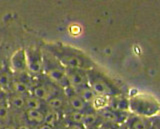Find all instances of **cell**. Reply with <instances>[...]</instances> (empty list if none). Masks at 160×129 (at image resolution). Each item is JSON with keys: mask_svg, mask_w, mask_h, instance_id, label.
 Listing matches in <instances>:
<instances>
[{"mask_svg": "<svg viewBox=\"0 0 160 129\" xmlns=\"http://www.w3.org/2000/svg\"><path fill=\"white\" fill-rule=\"evenodd\" d=\"M66 77L68 83L74 88L82 87L85 83V76L82 73H80L76 70H70L66 72Z\"/></svg>", "mask_w": 160, "mask_h": 129, "instance_id": "1", "label": "cell"}, {"mask_svg": "<svg viewBox=\"0 0 160 129\" xmlns=\"http://www.w3.org/2000/svg\"><path fill=\"white\" fill-rule=\"evenodd\" d=\"M91 89L92 91L97 94L98 96H107L109 94H112L111 88L109 87L107 83L101 80H94L91 82Z\"/></svg>", "mask_w": 160, "mask_h": 129, "instance_id": "2", "label": "cell"}, {"mask_svg": "<svg viewBox=\"0 0 160 129\" xmlns=\"http://www.w3.org/2000/svg\"><path fill=\"white\" fill-rule=\"evenodd\" d=\"M47 74H48V76L55 82L62 83L64 80H67L66 72H65V70H63V69H61V68H57V67L50 68L47 72Z\"/></svg>", "mask_w": 160, "mask_h": 129, "instance_id": "3", "label": "cell"}, {"mask_svg": "<svg viewBox=\"0 0 160 129\" xmlns=\"http://www.w3.org/2000/svg\"><path fill=\"white\" fill-rule=\"evenodd\" d=\"M33 97L40 100H48L51 98V94L45 86H37L33 89Z\"/></svg>", "mask_w": 160, "mask_h": 129, "instance_id": "4", "label": "cell"}, {"mask_svg": "<svg viewBox=\"0 0 160 129\" xmlns=\"http://www.w3.org/2000/svg\"><path fill=\"white\" fill-rule=\"evenodd\" d=\"M26 117L30 122H35L38 124L44 122V114L39 110H30V109H27Z\"/></svg>", "mask_w": 160, "mask_h": 129, "instance_id": "5", "label": "cell"}, {"mask_svg": "<svg viewBox=\"0 0 160 129\" xmlns=\"http://www.w3.org/2000/svg\"><path fill=\"white\" fill-rule=\"evenodd\" d=\"M69 102H70V105H71V107L74 109V110L78 111V112H82L85 109V106H86L85 102L78 95H71L70 96Z\"/></svg>", "mask_w": 160, "mask_h": 129, "instance_id": "6", "label": "cell"}, {"mask_svg": "<svg viewBox=\"0 0 160 129\" xmlns=\"http://www.w3.org/2000/svg\"><path fill=\"white\" fill-rule=\"evenodd\" d=\"M63 62L66 66H68L69 68H79L82 66V60L77 56H65L63 58Z\"/></svg>", "mask_w": 160, "mask_h": 129, "instance_id": "7", "label": "cell"}, {"mask_svg": "<svg viewBox=\"0 0 160 129\" xmlns=\"http://www.w3.org/2000/svg\"><path fill=\"white\" fill-rule=\"evenodd\" d=\"M79 97L84 102H92L94 100V98L96 97V94L92 91V89L82 87L79 91Z\"/></svg>", "mask_w": 160, "mask_h": 129, "instance_id": "8", "label": "cell"}, {"mask_svg": "<svg viewBox=\"0 0 160 129\" xmlns=\"http://www.w3.org/2000/svg\"><path fill=\"white\" fill-rule=\"evenodd\" d=\"M58 121V113L55 110H49L47 111V113L44 115V122L45 124L50 126H54L56 122Z\"/></svg>", "mask_w": 160, "mask_h": 129, "instance_id": "9", "label": "cell"}, {"mask_svg": "<svg viewBox=\"0 0 160 129\" xmlns=\"http://www.w3.org/2000/svg\"><path fill=\"white\" fill-rule=\"evenodd\" d=\"M25 106L27 107V109H30V110H39L41 108L42 104L41 101L37 98L28 97L25 99Z\"/></svg>", "mask_w": 160, "mask_h": 129, "instance_id": "10", "label": "cell"}, {"mask_svg": "<svg viewBox=\"0 0 160 129\" xmlns=\"http://www.w3.org/2000/svg\"><path fill=\"white\" fill-rule=\"evenodd\" d=\"M112 107L116 110H127V109L130 107L129 105V102L127 99H124V98H119V99H115L112 103Z\"/></svg>", "mask_w": 160, "mask_h": 129, "instance_id": "11", "label": "cell"}, {"mask_svg": "<svg viewBox=\"0 0 160 129\" xmlns=\"http://www.w3.org/2000/svg\"><path fill=\"white\" fill-rule=\"evenodd\" d=\"M93 107L95 109H103L108 105V97L107 96H96L92 101Z\"/></svg>", "mask_w": 160, "mask_h": 129, "instance_id": "12", "label": "cell"}, {"mask_svg": "<svg viewBox=\"0 0 160 129\" xmlns=\"http://www.w3.org/2000/svg\"><path fill=\"white\" fill-rule=\"evenodd\" d=\"M101 116L106 121L111 123H115L118 121V116L116 115V113L113 112L112 110H108V109H104L103 111H101Z\"/></svg>", "mask_w": 160, "mask_h": 129, "instance_id": "13", "label": "cell"}, {"mask_svg": "<svg viewBox=\"0 0 160 129\" xmlns=\"http://www.w3.org/2000/svg\"><path fill=\"white\" fill-rule=\"evenodd\" d=\"M10 103L14 108L21 109L25 106V99L21 95H14L10 99Z\"/></svg>", "mask_w": 160, "mask_h": 129, "instance_id": "14", "label": "cell"}, {"mask_svg": "<svg viewBox=\"0 0 160 129\" xmlns=\"http://www.w3.org/2000/svg\"><path fill=\"white\" fill-rule=\"evenodd\" d=\"M48 105L51 108V110H56V109L61 108L63 105V100L60 97H51L48 100Z\"/></svg>", "mask_w": 160, "mask_h": 129, "instance_id": "15", "label": "cell"}, {"mask_svg": "<svg viewBox=\"0 0 160 129\" xmlns=\"http://www.w3.org/2000/svg\"><path fill=\"white\" fill-rule=\"evenodd\" d=\"M12 89L18 93V94H23L27 92V86L24 82H20V81H15L12 83Z\"/></svg>", "mask_w": 160, "mask_h": 129, "instance_id": "16", "label": "cell"}, {"mask_svg": "<svg viewBox=\"0 0 160 129\" xmlns=\"http://www.w3.org/2000/svg\"><path fill=\"white\" fill-rule=\"evenodd\" d=\"M96 121H97V116L93 113H88L84 115L82 125L90 126V125H93L94 123H96Z\"/></svg>", "mask_w": 160, "mask_h": 129, "instance_id": "17", "label": "cell"}, {"mask_svg": "<svg viewBox=\"0 0 160 129\" xmlns=\"http://www.w3.org/2000/svg\"><path fill=\"white\" fill-rule=\"evenodd\" d=\"M133 129H148L149 128V123L145 121L144 119H137L135 120L132 124Z\"/></svg>", "mask_w": 160, "mask_h": 129, "instance_id": "18", "label": "cell"}, {"mask_svg": "<svg viewBox=\"0 0 160 129\" xmlns=\"http://www.w3.org/2000/svg\"><path fill=\"white\" fill-rule=\"evenodd\" d=\"M84 115L85 114L82 113V112H78V111H75L71 114V116H70V118H71V120L76 123V124H82L83 122V119H84Z\"/></svg>", "mask_w": 160, "mask_h": 129, "instance_id": "19", "label": "cell"}, {"mask_svg": "<svg viewBox=\"0 0 160 129\" xmlns=\"http://www.w3.org/2000/svg\"><path fill=\"white\" fill-rule=\"evenodd\" d=\"M8 116V109L4 106H0V119H6Z\"/></svg>", "mask_w": 160, "mask_h": 129, "instance_id": "20", "label": "cell"}, {"mask_svg": "<svg viewBox=\"0 0 160 129\" xmlns=\"http://www.w3.org/2000/svg\"><path fill=\"white\" fill-rule=\"evenodd\" d=\"M9 82L8 77L5 74H1L0 75V85H7Z\"/></svg>", "mask_w": 160, "mask_h": 129, "instance_id": "21", "label": "cell"}, {"mask_svg": "<svg viewBox=\"0 0 160 129\" xmlns=\"http://www.w3.org/2000/svg\"><path fill=\"white\" fill-rule=\"evenodd\" d=\"M69 129H84L82 124H76V123H73L71 125L69 126Z\"/></svg>", "mask_w": 160, "mask_h": 129, "instance_id": "22", "label": "cell"}, {"mask_svg": "<svg viewBox=\"0 0 160 129\" xmlns=\"http://www.w3.org/2000/svg\"><path fill=\"white\" fill-rule=\"evenodd\" d=\"M38 129H53V127L50 125H47V124H45V123H42L41 125L38 127Z\"/></svg>", "mask_w": 160, "mask_h": 129, "instance_id": "23", "label": "cell"}, {"mask_svg": "<svg viewBox=\"0 0 160 129\" xmlns=\"http://www.w3.org/2000/svg\"><path fill=\"white\" fill-rule=\"evenodd\" d=\"M17 129H30L27 125H19Z\"/></svg>", "mask_w": 160, "mask_h": 129, "instance_id": "24", "label": "cell"}, {"mask_svg": "<svg viewBox=\"0 0 160 129\" xmlns=\"http://www.w3.org/2000/svg\"><path fill=\"white\" fill-rule=\"evenodd\" d=\"M99 129H112L111 127H110L109 125H102L101 127H100Z\"/></svg>", "mask_w": 160, "mask_h": 129, "instance_id": "25", "label": "cell"}, {"mask_svg": "<svg viewBox=\"0 0 160 129\" xmlns=\"http://www.w3.org/2000/svg\"><path fill=\"white\" fill-rule=\"evenodd\" d=\"M3 129H16V127H15L14 125H8L6 127H4Z\"/></svg>", "mask_w": 160, "mask_h": 129, "instance_id": "26", "label": "cell"}, {"mask_svg": "<svg viewBox=\"0 0 160 129\" xmlns=\"http://www.w3.org/2000/svg\"><path fill=\"white\" fill-rule=\"evenodd\" d=\"M0 96H1V92H0Z\"/></svg>", "mask_w": 160, "mask_h": 129, "instance_id": "27", "label": "cell"}, {"mask_svg": "<svg viewBox=\"0 0 160 129\" xmlns=\"http://www.w3.org/2000/svg\"><path fill=\"white\" fill-rule=\"evenodd\" d=\"M92 129H97V128H92Z\"/></svg>", "mask_w": 160, "mask_h": 129, "instance_id": "28", "label": "cell"}, {"mask_svg": "<svg viewBox=\"0 0 160 129\" xmlns=\"http://www.w3.org/2000/svg\"><path fill=\"white\" fill-rule=\"evenodd\" d=\"M68 129H69V128H68Z\"/></svg>", "mask_w": 160, "mask_h": 129, "instance_id": "29", "label": "cell"}]
</instances>
